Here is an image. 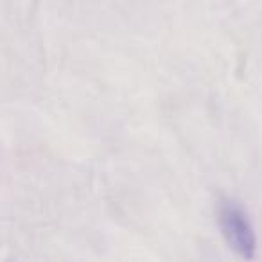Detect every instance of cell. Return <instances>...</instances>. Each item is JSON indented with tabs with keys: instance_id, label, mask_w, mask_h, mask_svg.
Instances as JSON below:
<instances>
[{
	"instance_id": "cell-1",
	"label": "cell",
	"mask_w": 262,
	"mask_h": 262,
	"mask_svg": "<svg viewBox=\"0 0 262 262\" xmlns=\"http://www.w3.org/2000/svg\"><path fill=\"white\" fill-rule=\"evenodd\" d=\"M219 228L226 244L243 258H253L257 239L246 212L235 201H225L219 207Z\"/></svg>"
}]
</instances>
